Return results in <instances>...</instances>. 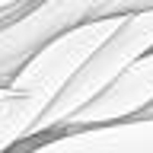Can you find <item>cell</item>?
Masks as SVG:
<instances>
[{
    "mask_svg": "<svg viewBox=\"0 0 153 153\" xmlns=\"http://www.w3.org/2000/svg\"><path fill=\"white\" fill-rule=\"evenodd\" d=\"M147 51H153V10L121 16L118 26L112 29V35L76 67L74 76L64 83V89L54 96V102L48 105V112L38 118L32 137L54 134L74 112H80L83 105H89L112 80H118V76H121L137 57H143ZM32 137H29V140H32Z\"/></svg>",
    "mask_w": 153,
    "mask_h": 153,
    "instance_id": "1",
    "label": "cell"
},
{
    "mask_svg": "<svg viewBox=\"0 0 153 153\" xmlns=\"http://www.w3.org/2000/svg\"><path fill=\"white\" fill-rule=\"evenodd\" d=\"M99 0H29L0 13V86L57 35L93 16Z\"/></svg>",
    "mask_w": 153,
    "mask_h": 153,
    "instance_id": "2",
    "label": "cell"
},
{
    "mask_svg": "<svg viewBox=\"0 0 153 153\" xmlns=\"http://www.w3.org/2000/svg\"><path fill=\"white\" fill-rule=\"evenodd\" d=\"M147 105H153V51L137 57L118 80H112L89 105H83L80 112H74L54 134L96 128V124H112V121H124V118H137V115H143Z\"/></svg>",
    "mask_w": 153,
    "mask_h": 153,
    "instance_id": "3",
    "label": "cell"
},
{
    "mask_svg": "<svg viewBox=\"0 0 153 153\" xmlns=\"http://www.w3.org/2000/svg\"><path fill=\"white\" fill-rule=\"evenodd\" d=\"M26 143L29 147L19 153H153V115L32 137Z\"/></svg>",
    "mask_w": 153,
    "mask_h": 153,
    "instance_id": "4",
    "label": "cell"
},
{
    "mask_svg": "<svg viewBox=\"0 0 153 153\" xmlns=\"http://www.w3.org/2000/svg\"><path fill=\"white\" fill-rule=\"evenodd\" d=\"M153 10V0H99L93 7L89 19H112V16H131V13H147Z\"/></svg>",
    "mask_w": 153,
    "mask_h": 153,
    "instance_id": "5",
    "label": "cell"
},
{
    "mask_svg": "<svg viewBox=\"0 0 153 153\" xmlns=\"http://www.w3.org/2000/svg\"><path fill=\"white\" fill-rule=\"evenodd\" d=\"M19 3H29V0H0V13H7V10L19 7Z\"/></svg>",
    "mask_w": 153,
    "mask_h": 153,
    "instance_id": "6",
    "label": "cell"
},
{
    "mask_svg": "<svg viewBox=\"0 0 153 153\" xmlns=\"http://www.w3.org/2000/svg\"><path fill=\"white\" fill-rule=\"evenodd\" d=\"M10 93H13V89H10V86H0V99H7Z\"/></svg>",
    "mask_w": 153,
    "mask_h": 153,
    "instance_id": "7",
    "label": "cell"
},
{
    "mask_svg": "<svg viewBox=\"0 0 153 153\" xmlns=\"http://www.w3.org/2000/svg\"><path fill=\"white\" fill-rule=\"evenodd\" d=\"M143 115H153V105H147V108H143Z\"/></svg>",
    "mask_w": 153,
    "mask_h": 153,
    "instance_id": "8",
    "label": "cell"
}]
</instances>
